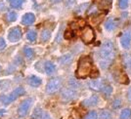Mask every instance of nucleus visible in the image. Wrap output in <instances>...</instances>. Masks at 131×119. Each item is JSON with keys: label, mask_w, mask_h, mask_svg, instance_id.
<instances>
[{"label": "nucleus", "mask_w": 131, "mask_h": 119, "mask_svg": "<svg viewBox=\"0 0 131 119\" xmlns=\"http://www.w3.org/2000/svg\"><path fill=\"white\" fill-rule=\"evenodd\" d=\"M115 57V50L114 44L111 41L105 42L104 45L100 50V59H99V65L101 68L107 69L109 67L112 62L114 61Z\"/></svg>", "instance_id": "nucleus-1"}, {"label": "nucleus", "mask_w": 131, "mask_h": 119, "mask_svg": "<svg viewBox=\"0 0 131 119\" xmlns=\"http://www.w3.org/2000/svg\"><path fill=\"white\" fill-rule=\"evenodd\" d=\"M92 71V62L89 57H83L79 60L77 68V76L78 78H86L91 74Z\"/></svg>", "instance_id": "nucleus-2"}, {"label": "nucleus", "mask_w": 131, "mask_h": 119, "mask_svg": "<svg viewBox=\"0 0 131 119\" xmlns=\"http://www.w3.org/2000/svg\"><path fill=\"white\" fill-rule=\"evenodd\" d=\"M25 93H26V91H25V89H24L23 87H18V88H16L10 95H8V96H2V97L0 98V100H1V102L3 103L8 104V103L14 102V101L17 100L19 97L23 96Z\"/></svg>", "instance_id": "nucleus-3"}, {"label": "nucleus", "mask_w": 131, "mask_h": 119, "mask_svg": "<svg viewBox=\"0 0 131 119\" xmlns=\"http://www.w3.org/2000/svg\"><path fill=\"white\" fill-rule=\"evenodd\" d=\"M80 36H81V40L84 43H91L95 37L94 30L92 29V27H89V26H85L81 29Z\"/></svg>", "instance_id": "nucleus-4"}, {"label": "nucleus", "mask_w": 131, "mask_h": 119, "mask_svg": "<svg viewBox=\"0 0 131 119\" xmlns=\"http://www.w3.org/2000/svg\"><path fill=\"white\" fill-rule=\"evenodd\" d=\"M62 86V81H61L60 78L56 77L51 79L48 83H47V86H46V92L48 94H54L56 93Z\"/></svg>", "instance_id": "nucleus-5"}, {"label": "nucleus", "mask_w": 131, "mask_h": 119, "mask_svg": "<svg viewBox=\"0 0 131 119\" xmlns=\"http://www.w3.org/2000/svg\"><path fill=\"white\" fill-rule=\"evenodd\" d=\"M31 104H32V100L29 99V98L26 99L25 101H23L22 103L20 104L19 108H18V114H19V116H21V117L26 116L28 113V110H29V108L31 106Z\"/></svg>", "instance_id": "nucleus-6"}, {"label": "nucleus", "mask_w": 131, "mask_h": 119, "mask_svg": "<svg viewBox=\"0 0 131 119\" xmlns=\"http://www.w3.org/2000/svg\"><path fill=\"white\" fill-rule=\"evenodd\" d=\"M22 34L23 33H22L21 27H15L9 30V33H8V39L10 40V42L15 43V42H18V41L21 39Z\"/></svg>", "instance_id": "nucleus-7"}, {"label": "nucleus", "mask_w": 131, "mask_h": 119, "mask_svg": "<svg viewBox=\"0 0 131 119\" xmlns=\"http://www.w3.org/2000/svg\"><path fill=\"white\" fill-rule=\"evenodd\" d=\"M77 96L75 89L72 88H66L62 91V97L65 101H71L73 99H75Z\"/></svg>", "instance_id": "nucleus-8"}, {"label": "nucleus", "mask_w": 131, "mask_h": 119, "mask_svg": "<svg viewBox=\"0 0 131 119\" xmlns=\"http://www.w3.org/2000/svg\"><path fill=\"white\" fill-rule=\"evenodd\" d=\"M131 42V34L129 31H126L122 34V36L120 38V44L124 49H128L130 47Z\"/></svg>", "instance_id": "nucleus-9"}, {"label": "nucleus", "mask_w": 131, "mask_h": 119, "mask_svg": "<svg viewBox=\"0 0 131 119\" xmlns=\"http://www.w3.org/2000/svg\"><path fill=\"white\" fill-rule=\"evenodd\" d=\"M99 103V98L98 96H91L90 98H87L86 100H84L82 102V104L85 106H95L97 105Z\"/></svg>", "instance_id": "nucleus-10"}, {"label": "nucleus", "mask_w": 131, "mask_h": 119, "mask_svg": "<svg viewBox=\"0 0 131 119\" xmlns=\"http://www.w3.org/2000/svg\"><path fill=\"white\" fill-rule=\"evenodd\" d=\"M35 21V16L33 15L32 13H27L23 16L22 19V22L26 26H30L32 25L33 22Z\"/></svg>", "instance_id": "nucleus-11"}, {"label": "nucleus", "mask_w": 131, "mask_h": 119, "mask_svg": "<svg viewBox=\"0 0 131 119\" xmlns=\"http://www.w3.org/2000/svg\"><path fill=\"white\" fill-rule=\"evenodd\" d=\"M89 86H90L91 89L95 90V91H100L105 85L104 82L102 81L101 79H95V80H92V81L89 82Z\"/></svg>", "instance_id": "nucleus-12"}, {"label": "nucleus", "mask_w": 131, "mask_h": 119, "mask_svg": "<svg viewBox=\"0 0 131 119\" xmlns=\"http://www.w3.org/2000/svg\"><path fill=\"white\" fill-rule=\"evenodd\" d=\"M123 64L127 72L131 75V54L126 53L123 55Z\"/></svg>", "instance_id": "nucleus-13"}, {"label": "nucleus", "mask_w": 131, "mask_h": 119, "mask_svg": "<svg viewBox=\"0 0 131 119\" xmlns=\"http://www.w3.org/2000/svg\"><path fill=\"white\" fill-rule=\"evenodd\" d=\"M116 27H117V22H116L115 19H109V20L106 22V23H105L106 29L109 30V31L115 30V28H116Z\"/></svg>", "instance_id": "nucleus-14"}, {"label": "nucleus", "mask_w": 131, "mask_h": 119, "mask_svg": "<svg viewBox=\"0 0 131 119\" xmlns=\"http://www.w3.org/2000/svg\"><path fill=\"white\" fill-rule=\"evenodd\" d=\"M41 79L37 77V76L35 75H31L29 78H28V83H29V85L32 87H38L41 85Z\"/></svg>", "instance_id": "nucleus-15"}, {"label": "nucleus", "mask_w": 131, "mask_h": 119, "mask_svg": "<svg viewBox=\"0 0 131 119\" xmlns=\"http://www.w3.org/2000/svg\"><path fill=\"white\" fill-rule=\"evenodd\" d=\"M56 70V66L53 63H51V62H47L46 64H45V71H46V73L50 75V74H52L54 71Z\"/></svg>", "instance_id": "nucleus-16"}, {"label": "nucleus", "mask_w": 131, "mask_h": 119, "mask_svg": "<svg viewBox=\"0 0 131 119\" xmlns=\"http://www.w3.org/2000/svg\"><path fill=\"white\" fill-rule=\"evenodd\" d=\"M17 18H18V15H17L16 12L14 11H10L7 13V15H6V19H7V21L10 22H13L17 21Z\"/></svg>", "instance_id": "nucleus-17"}, {"label": "nucleus", "mask_w": 131, "mask_h": 119, "mask_svg": "<svg viewBox=\"0 0 131 119\" xmlns=\"http://www.w3.org/2000/svg\"><path fill=\"white\" fill-rule=\"evenodd\" d=\"M51 37V31H50L49 29H43L42 30V32H41V40L44 41V42H46V41H48Z\"/></svg>", "instance_id": "nucleus-18"}, {"label": "nucleus", "mask_w": 131, "mask_h": 119, "mask_svg": "<svg viewBox=\"0 0 131 119\" xmlns=\"http://www.w3.org/2000/svg\"><path fill=\"white\" fill-rule=\"evenodd\" d=\"M131 116L130 108H124L120 113V119H129Z\"/></svg>", "instance_id": "nucleus-19"}, {"label": "nucleus", "mask_w": 131, "mask_h": 119, "mask_svg": "<svg viewBox=\"0 0 131 119\" xmlns=\"http://www.w3.org/2000/svg\"><path fill=\"white\" fill-rule=\"evenodd\" d=\"M24 3H25V0H13L10 2V5L12 8H21Z\"/></svg>", "instance_id": "nucleus-20"}, {"label": "nucleus", "mask_w": 131, "mask_h": 119, "mask_svg": "<svg viewBox=\"0 0 131 119\" xmlns=\"http://www.w3.org/2000/svg\"><path fill=\"white\" fill-rule=\"evenodd\" d=\"M36 37H37V33L35 32L34 30H29L27 34V38L29 41H31V42L35 41V40H36Z\"/></svg>", "instance_id": "nucleus-21"}, {"label": "nucleus", "mask_w": 131, "mask_h": 119, "mask_svg": "<svg viewBox=\"0 0 131 119\" xmlns=\"http://www.w3.org/2000/svg\"><path fill=\"white\" fill-rule=\"evenodd\" d=\"M112 118V113L109 110H103L100 114V119H111Z\"/></svg>", "instance_id": "nucleus-22"}, {"label": "nucleus", "mask_w": 131, "mask_h": 119, "mask_svg": "<svg viewBox=\"0 0 131 119\" xmlns=\"http://www.w3.org/2000/svg\"><path fill=\"white\" fill-rule=\"evenodd\" d=\"M113 92V88L110 86V85H105L103 87V93H104L105 96H107V97H109L110 95L112 94Z\"/></svg>", "instance_id": "nucleus-23"}, {"label": "nucleus", "mask_w": 131, "mask_h": 119, "mask_svg": "<svg viewBox=\"0 0 131 119\" xmlns=\"http://www.w3.org/2000/svg\"><path fill=\"white\" fill-rule=\"evenodd\" d=\"M98 118V114L96 111H90V112H88L85 116H84V118L83 119H97Z\"/></svg>", "instance_id": "nucleus-24"}, {"label": "nucleus", "mask_w": 131, "mask_h": 119, "mask_svg": "<svg viewBox=\"0 0 131 119\" xmlns=\"http://www.w3.org/2000/svg\"><path fill=\"white\" fill-rule=\"evenodd\" d=\"M24 53L26 55V57H27V59H31L33 57V50L31 48H25L24 50Z\"/></svg>", "instance_id": "nucleus-25"}, {"label": "nucleus", "mask_w": 131, "mask_h": 119, "mask_svg": "<svg viewBox=\"0 0 131 119\" xmlns=\"http://www.w3.org/2000/svg\"><path fill=\"white\" fill-rule=\"evenodd\" d=\"M118 6L121 9H126L128 6V0H118Z\"/></svg>", "instance_id": "nucleus-26"}, {"label": "nucleus", "mask_w": 131, "mask_h": 119, "mask_svg": "<svg viewBox=\"0 0 131 119\" xmlns=\"http://www.w3.org/2000/svg\"><path fill=\"white\" fill-rule=\"evenodd\" d=\"M87 7H88V4H83L82 6H79L77 9V14H80V13L82 14V13L84 12V10H86Z\"/></svg>", "instance_id": "nucleus-27"}, {"label": "nucleus", "mask_w": 131, "mask_h": 119, "mask_svg": "<svg viewBox=\"0 0 131 119\" xmlns=\"http://www.w3.org/2000/svg\"><path fill=\"white\" fill-rule=\"evenodd\" d=\"M9 81L7 80H3V81H0V89H7L9 86Z\"/></svg>", "instance_id": "nucleus-28"}, {"label": "nucleus", "mask_w": 131, "mask_h": 119, "mask_svg": "<svg viewBox=\"0 0 131 119\" xmlns=\"http://www.w3.org/2000/svg\"><path fill=\"white\" fill-rule=\"evenodd\" d=\"M121 105V101L120 100H115V102L113 103V108H118Z\"/></svg>", "instance_id": "nucleus-29"}, {"label": "nucleus", "mask_w": 131, "mask_h": 119, "mask_svg": "<svg viewBox=\"0 0 131 119\" xmlns=\"http://www.w3.org/2000/svg\"><path fill=\"white\" fill-rule=\"evenodd\" d=\"M6 47V42L3 37H0V51Z\"/></svg>", "instance_id": "nucleus-30"}, {"label": "nucleus", "mask_w": 131, "mask_h": 119, "mask_svg": "<svg viewBox=\"0 0 131 119\" xmlns=\"http://www.w3.org/2000/svg\"><path fill=\"white\" fill-rule=\"evenodd\" d=\"M88 15H92L93 13H97V10H96V6H92L90 7V9H88Z\"/></svg>", "instance_id": "nucleus-31"}, {"label": "nucleus", "mask_w": 131, "mask_h": 119, "mask_svg": "<svg viewBox=\"0 0 131 119\" xmlns=\"http://www.w3.org/2000/svg\"><path fill=\"white\" fill-rule=\"evenodd\" d=\"M112 2H113V0H102V4L104 6H110Z\"/></svg>", "instance_id": "nucleus-32"}, {"label": "nucleus", "mask_w": 131, "mask_h": 119, "mask_svg": "<svg viewBox=\"0 0 131 119\" xmlns=\"http://www.w3.org/2000/svg\"><path fill=\"white\" fill-rule=\"evenodd\" d=\"M127 99H128V101L131 102V87L129 88V90H128V92H127Z\"/></svg>", "instance_id": "nucleus-33"}, {"label": "nucleus", "mask_w": 131, "mask_h": 119, "mask_svg": "<svg viewBox=\"0 0 131 119\" xmlns=\"http://www.w3.org/2000/svg\"><path fill=\"white\" fill-rule=\"evenodd\" d=\"M38 119H50V118L47 116V115H46V114H42V115H41Z\"/></svg>", "instance_id": "nucleus-34"}, {"label": "nucleus", "mask_w": 131, "mask_h": 119, "mask_svg": "<svg viewBox=\"0 0 131 119\" xmlns=\"http://www.w3.org/2000/svg\"><path fill=\"white\" fill-rule=\"evenodd\" d=\"M4 113H5V110H4V109H0V116L3 115Z\"/></svg>", "instance_id": "nucleus-35"}, {"label": "nucleus", "mask_w": 131, "mask_h": 119, "mask_svg": "<svg viewBox=\"0 0 131 119\" xmlns=\"http://www.w3.org/2000/svg\"><path fill=\"white\" fill-rule=\"evenodd\" d=\"M8 1H10V2H11V1H13V0H8Z\"/></svg>", "instance_id": "nucleus-36"}, {"label": "nucleus", "mask_w": 131, "mask_h": 119, "mask_svg": "<svg viewBox=\"0 0 131 119\" xmlns=\"http://www.w3.org/2000/svg\"><path fill=\"white\" fill-rule=\"evenodd\" d=\"M70 119H71V118H70Z\"/></svg>", "instance_id": "nucleus-37"}]
</instances>
